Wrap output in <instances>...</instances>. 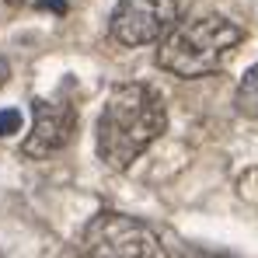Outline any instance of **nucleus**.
Instances as JSON below:
<instances>
[{
  "mask_svg": "<svg viewBox=\"0 0 258 258\" xmlns=\"http://www.w3.org/2000/svg\"><path fill=\"white\" fill-rule=\"evenodd\" d=\"M168 129L164 98L150 84L115 87L98 119V157L112 171H126L133 161Z\"/></svg>",
  "mask_w": 258,
  "mask_h": 258,
  "instance_id": "1",
  "label": "nucleus"
},
{
  "mask_svg": "<svg viewBox=\"0 0 258 258\" xmlns=\"http://www.w3.org/2000/svg\"><path fill=\"white\" fill-rule=\"evenodd\" d=\"M244 42V28L223 14L181 18L157 42V67L174 77H206L223 67V56Z\"/></svg>",
  "mask_w": 258,
  "mask_h": 258,
  "instance_id": "2",
  "label": "nucleus"
},
{
  "mask_svg": "<svg viewBox=\"0 0 258 258\" xmlns=\"http://www.w3.org/2000/svg\"><path fill=\"white\" fill-rule=\"evenodd\" d=\"M84 255L91 258H164L161 237L122 213H98L84 230Z\"/></svg>",
  "mask_w": 258,
  "mask_h": 258,
  "instance_id": "3",
  "label": "nucleus"
},
{
  "mask_svg": "<svg viewBox=\"0 0 258 258\" xmlns=\"http://www.w3.org/2000/svg\"><path fill=\"white\" fill-rule=\"evenodd\" d=\"M181 0H119L108 21V35L119 45L161 42L181 21Z\"/></svg>",
  "mask_w": 258,
  "mask_h": 258,
  "instance_id": "4",
  "label": "nucleus"
},
{
  "mask_svg": "<svg viewBox=\"0 0 258 258\" xmlns=\"http://www.w3.org/2000/svg\"><path fill=\"white\" fill-rule=\"evenodd\" d=\"M77 136V112L70 101H35L32 105V133L21 143L25 157H52Z\"/></svg>",
  "mask_w": 258,
  "mask_h": 258,
  "instance_id": "5",
  "label": "nucleus"
},
{
  "mask_svg": "<svg viewBox=\"0 0 258 258\" xmlns=\"http://www.w3.org/2000/svg\"><path fill=\"white\" fill-rule=\"evenodd\" d=\"M161 251H164V258H230V255H223V251L192 244L185 237H174V234H161Z\"/></svg>",
  "mask_w": 258,
  "mask_h": 258,
  "instance_id": "6",
  "label": "nucleus"
},
{
  "mask_svg": "<svg viewBox=\"0 0 258 258\" xmlns=\"http://www.w3.org/2000/svg\"><path fill=\"white\" fill-rule=\"evenodd\" d=\"M234 105H237V112H241L244 119H258V67H251V70L244 74Z\"/></svg>",
  "mask_w": 258,
  "mask_h": 258,
  "instance_id": "7",
  "label": "nucleus"
},
{
  "mask_svg": "<svg viewBox=\"0 0 258 258\" xmlns=\"http://www.w3.org/2000/svg\"><path fill=\"white\" fill-rule=\"evenodd\" d=\"M18 129H21V112L18 108H4L0 112V136H11Z\"/></svg>",
  "mask_w": 258,
  "mask_h": 258,
  "instance_id": "8",
  "label": "nucleus"
},
{
  "mask_svg": "<svg viewBox=\"0 0 258 258\" xmlns=\"http://www.w3.org/2000/svg\"><path fill=\"white\" fill-rule=\"evenodd\" d=\"M7 77H11V67H7V59L0 56V87L7 84Z\"/></svg>",
  "mask_w": 258,
  "mask_h": 258,
  "instance_id": "9",
  "label": "nucleus"
},
{
  "mask_svg": "<svg viewBox=\"0 0 258 258\" xmlns=\"http://www.w3.org/2000/svg\"><path fill=\"white\" fill-rule=\"evenodd\" d=\"M7 4H25V0H7Z\"/></svg>",
  "mask_w": 258,
  "mask_h": 258,
  "instance_id": "10",
  "label": "nucleus"
},
{
  "mask_svg": "<svg viewBox=\"0 0 258 258\" xmlns=\"http://www.w3.org/2000/svg\"><path fill=\"white\" fill-rule=\"evenodd\" d=\"M81 258H91V255H81Z\"/></svg>",
  "mask_w": 258,
  "mask_h": 258,
  "instance_id": "11",
  "label": "nucleus"
}]
</instances>
